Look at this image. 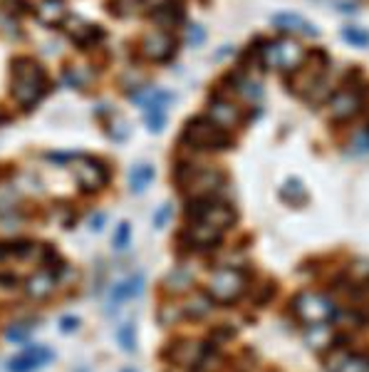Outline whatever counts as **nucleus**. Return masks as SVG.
Here are the masks:
<instances>
[{"instance_id": "1", "label": "nucleus", "mask_w": 369, "mask_h": 372, "mask_svg": "<svg viewBox=\"0 0 369 372\" xmlns=\"http://www.w3.org/2000/svg\"><path fill=\"white\" fill-rule=\"evenodd\" d=\"M45 87H48V79H45L43 68H40L35 60L20 58L13 63L11 92H13V100H15L18 105L32 107L45 95Z\"/></svg>"}, {"instance_id": "2", "label": "nucleus", "mask_w": 369, "mask_h": 372, "mask_svg": "<svg viewBox=\"0 0 369 372\" xmlns=\"http://www.w3.org/2000/svg\"><path fill=\"white\" fill-rule=\"evenodd\" d=\"M221 186H223V174L211 167H194L184 177V194H189L191 201L216 199Z\"/></svg>"}, {"instance_id": "3", "label": "nucleus", "mask_w": 369, "mask_h": 372, "mask_svg": "<svg viewBox=\"0 0 369 372\" xmlns=\"http://www.w3.org/2000/svg\"><path fill=\"white\" fill-rule=\"evenodd\" d=\"M184 142L191 144L194 149H211V152H216V149H228L231 139H228L226 129L213 124L211 120H194L186 127Z\"/></svg>"}, {"instance_id": "4", "label": "nucleus", "mask_w": 369, "mask_h": 372, "mask_svg": "<svg viewBox=\"0 0 369 372\" xmlns=\"http://www.w3.org/2000/svg\"><path fill=\"white\" fill-rule=\"evenodd\" d=\"M243 288H246V276L238 268H218L208 281V298L218 303H233L241 298Z\"/></svg>"}, {"instance_id": "5", "label": "nucleus", "mask_w": 369, "mask_h": 372, "mask_svg": "<svg viewBox=\"0 0 369 372\" xmlns=\"http://www.w3.org/2000/svg\"><path fill=\"white\" fill-rule=\"evenodd\" d=\"M305 60V50L297 45L295 40L285 37V40L270 42L263 50V63L268 68H280V70H297Z\"/></svg>"}, {"instance_id": "6", "label": "nucleus", "mask_w": 369, "mask_h": 372, "mask_svg": "<svg viewBox=\"0 0 369 372\" xmlns=\"http://www.w3.org/2000/svg\"><path fill=\"white\" fill-rule=\"evenodd\" d=\"M295 315L305 325H322L330 323L335 315L333 303L317 293H300L295 298Z\"/></svg>"}, {"instance_id": "7", "label": "nucleus", "mask_w": 369, "mask_h": 372, "mask_svg": "<svg viewBox=\"0 0 369 372\" xmlns=\"http://www.w3.org/2000/svg\"><path fill=\"white\" fill-rule=\"evenodd\" d=\"M184 236L194 248H211L221 241L223 229L216 224H211L208 219H203V216H194Z\"/></svg>"}, {"instance_id": "8", "label": "nucleus", "mask_w": 369, "mask_h": 372, "mask_svg": "<svg viewBox=\"0 0 369 372\" xmlns=\"http://www.w3.org/2000/svg\"><path fill=\"white\" fill-rule=\"evenodd\" d=\"M72 174H74V179H77L79 186H82V189H90V191L102 189L107 181L105 167H102L100 162H95V159H74Z\"/></svg>"}, {"instance_id": "9", "label": "nucleus", "mask_w": 369, "mask_h": 372, "mask_svg": "<svg viewBox=\"0 0 369 372\" xmlns=\"http://www.w3.org/2000/svg\"><path fill=\"white\" fill-rule=\"evenodd\" d=\"M142 50L149 60L161 63V60H169L171 55H174V40H171V35H166V32H161V30L149 32V35L144 37Z\"/></svg>"}, {"instance_id": "10", "label": "nucleus", "mask_w": 369, "mask_h": 372, "mask_svg": "<svg viewBox=\"0 0 369 372\" xmlns=\"http://www.w3.org/2000/svg\"><path fill=\"white\" fill-rule=\"evenodd\" d=\"M53 357H55L53 350H48V347L30 345L25 350V355L15 357L8 367H11V372H32V370H37V367H43L45 362H50Z\"/></svg>"}, {"instance_id": "11", "label": "nucleus", "mask_w": 369, "mask_h": 372, "mask_svg": "<svg viewBox=\"0 0 369 372\" xmlns=\"http://www.w3.org/2000/svg\"><path fill=\"white\" fill-rule=\"evenodd\" d=\"M208 120L221 129H233L241 122V110L228 100H213L211 107H208Z\"/></svg>"}, {"instance_id": "12", "label": "nucleus", "mask_w": 369, "mask_h": 372, "mask_svg": "<svg viewBox=\"0 0 369 372\" xmlns=\"http://www.w3.org/2000/svg\"><path fill=\"white\" fill-rule=\"evenodd\" d=\"M327 370L330 372H369V357L354 355V352H335L327 360Z\"/></svg>"}, {"instance_id": "13", "label": "nucleus", "mask_w": 369, "mask_h": 372, "mask_svg": "<svg viewBox=\"0 0 369 372\" xmlns=\"http://www.w3.org/2000/svg\"><path fill=\"white\" fill-rule=\"evenodd\" d=\"M359 95L357 92H352V89H344V92H337V95L333 97V102H330V115L335 117V120L344 122L349 120V117H354L359 112Z\"/></svg>"}, {"instance_id": "14", "label": "nucleus", "mask_w": 369, "mask_h": 372, "mask_svg": "<svg viewBox=\"0 0 369 372\" xmlns=\"http://www.w3.org/2000/svg\"><path fill=\"white\" fill-rule=\"evenodd\" d=\"M142 290H144V276H142V273H137V276L129 278V281H121V283L112 286V290H109V305H112V310L119 308V303H124V300L137 298Z\"/></svg>"}, {"instance_id": "15", "label": "nucleus", "mask_w": 369, "mask_h": 372, "mask_svg": "<svg viewBox=\"0 0 369 372\" xmlns=\"http://www.w3.org/2000/svg\"><path fill=\"white\" fill-rule=\"evenodd\" d=\"M37 18L45 25H62L67 20V3L65 0H43L37 6Z\"/></svg>"}, {"instance_id": "16", "label": "nucleus", "mask_w": 369, "mask_h": 372, "mask_svg": "<svg viewBox=\"0 0 369 372\" xmlns=\"http://www.w3.org/2000/svg\"><path fill=\"white\" fill-rule=\"evenodd\" d=\"M53 290H55V276L48 271L35 273V276L27 278V283H25V293L35 300L48 298V295H53Z\"/></svg>"}, {"instance_id": "17", "label": "nucleus", "mask_w": 369, "mask_h": 372, "mask_svg": "<svg viewBox=\"0 0 369 372\" xmlns=\"http://www.w3.org/2000/svg\"><path fill=\"white\" fill-rule=\"evenodd\" d=\"M273 23L280 30H297V32H307V35H317V30L312 27V23H307L305 18L293 15V13H283V15H275Z\"/></svg>"}, {"instance_id": "18", "label": "nucleus", "mask_w": 369, "mask_h": 372, "mask_svg": "<svg viewBox=\"0 0 369 372\" xmlns=\"http://www.w3.org/2000/svg\"><path fill=\"white\" fill-rule=\"evenodd\" d=\"M152 179H154V167H149V164H139V167H134L132 174H129V184H132L134 194H142L149 184H152Z\"/></svg>"}, {"instance_id": "19", "label": "nucleus", "mask_w": 369, "mask_h": 372, "mask_svg": "<svg viewBox=\"0 0 369 372\" xmlns=\"http://www.w3.org/2000/svg\"><path fill=\"white\" fill-rule=\"evenodd\" d=\"M191 271H186V268H176V271H171L169 276L163 278V286L171 290V293H184V290H189L191 286Z\"/></svg>"}, {"instance_id": "20", "label": "nucleus", "mask_w": 369, "mask_h": 372, "mask_svg": "<svg viewBox=\"0 0 369 372\" xmlns=\"http://www.w3.org/2000/svg\"><path fill=\"white\" fill-rule=\"evenodd\" d=\"M116 338H119L121 350H127V352H134V350H137V328H134L132 323H124V325H121L119 333H116Z\"/></svg>"}, {"instance_id": "21", "label": "nucleus", "mask_w": 369, "mask_h": 372, "mask_svg": "<svg viewBox=\"0 0 369 372\" xmlns=\"http://www.w3.org/2000/svg\"><path fill=\"white\" fill-rule=\"evenodd\" d=\"M208 310H211V305H208L206 295H194L191 303L184 305V315H191V318H201V315H206Z\"/></svg>"}, {"instance_id": "22", "label": "nucleus", "mask_w": 369, "mask_h": 372, "mask_svg": "<svg viewBox=\"0 0 369 372\" xmlns=\"http://www.w3.org/2000/svg\"><path fill=\"white\" fill-rule=\"evenodd\" d=\"M129 238H132V229H129V224L116 226V233H114V248L116 251H124V248L129 246Z\"/></svg>"}, {"instance_id": "23", "label": "nucleus", "mask_w": 369, "mask_h": 372, "mask_svg": "<svg viewBox=\"0 0 369 372\" xmlns=\"http://www.w3.org/2000/svg\"><path fill=\"white\" fill-rule=\"evenodd\" d=\"M342 37L347 42H352V45H367L369 42V32H364V30H357V27H344L342 30Z\"/></svg>"}, {"instance_id": "24", "label": "nucleus", "mask_w": 369, "mask_h": 372, "mask_svg": "<svg viewBox=\"0 0 369 372\" xmlns=\"http://www.w3.org/2000/svg\"><path fill=\"white\" fill-rule=\"evenodd\" d=\"M283 196L288 201H297V199H302V196H305V191H302V186L297 181H288V186L283 189Z\"/></svg>"}, {"instance_id": "25", "label": "nucleus", "mask_w": 369, "mask_h": 372, "mask_svg": "<svg viewBox=\"0 0 369 372\" xmlns=\"http://www.w3.org/2000/svg\"><path fill=\"white\" fill-rule=\"evenodd\" d=\"M27 335H30V328H27V325H15V328H8L6 331L8 340H15V342H22Z\"/></svg>"}, {"instance_id": "26", "label": "nucleus", "mask_w": 369, "mask_h": 372, "mask_svg": "<svg viewBox=\"0 0 369 372\" xmlns=\"http://www.w3.org/2000/svg\"><path fill=\"white\" fill-rule=\"evenodd\" d=\"M169 219H171V206L163 204L161 209L156 211V216H154V226H156V229H163V224H166Z\"/></svg>"}, {"instance_id": "27", "label": "nucleus", "mask_w": 369, "mask_h": 372, "mask_svg": "<svg viewBox=\"0 0 369 372\" xmlns=\"http://www.w3.org/2000/svg\"><path fill=\"white\" fill-rule=\"evenodd\" d=\"M79 328V318H74V315H65L62 320H60V331L62 333H74Z\"/></svg>"}, {"instance_id": "28", "label": "nucleus", "mask_w": 369, "mask_h": 372, "mask_svg": "<svg viewBox=\"0 0 369 372\" xmlns=\"http://www.w3.org/2000/svg\"><path fill=\"white\" fill-rule=\"evenodd\" d=\"M201 37H203V32H201V27H199V25H191V40H194V42H199Z\"/></svg>"}, {"instance_id": "29", "label": "nucleus", "mask_w": 369, "mask_h": 372, "mask_svg": "<svg viewBox=\"0 0 369 372\" xmlns=\"http://www.w3.org/2000/svg\"><path fill=\"white\" fill-rule=\"evenodd\" d=\"M102 224H105V216H97V219L92 221V229L100 231V229H102Z\"/></svg>"}, {"instance_id": "30", "label": "nucleus", "mask_w": 369, "mask_h": 372, "mask_svg": "<svg viewBox=\"0 0 369 372\" xmlns=\"http://www.w3.org/2000/svg\"><path fill=\"white\" fill-rule=\"evenodd\" d=\"M0 120H3V110H0Z\"/></svg>"}, {"instance_id": "31", "label": "nucleus", "mask_w": 369, "mask_h": 372, "mask_svg": "<svg viewBox=\"0 0 369 372\" xmlns=\"http://www.w3.org/2000/svg\"><path fill=\"white\" fill-rule=\"evenodd\" d=\"M121 372H132V370H121Z\"/></svg>"}, {"instance_id": "32", "label": "nucleus", "mask_w": 369, "mask_h": 372, "mask_svg": "<svg viewBox=\"0 0 369 372\" xmlns=\"http://www.w3.org/2000/svg\"><path fill=\"white\" fill-rule=\"evenodd\" d=\"M79 372H82V370H79Z\"/></svg>"}]
</instances>
